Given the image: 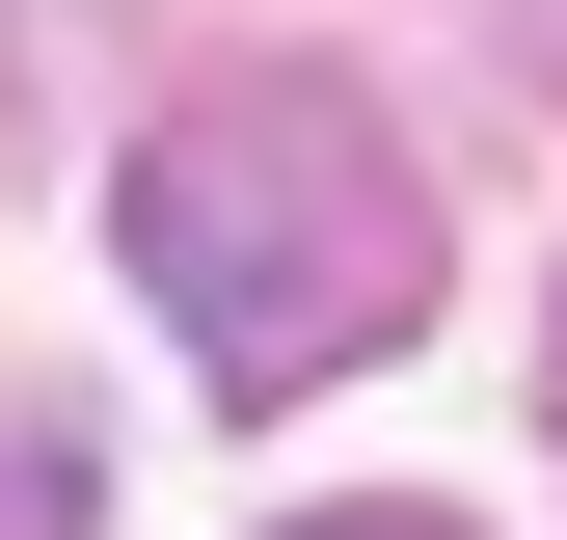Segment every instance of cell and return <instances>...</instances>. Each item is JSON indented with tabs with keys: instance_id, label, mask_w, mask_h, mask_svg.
I'll use <instances>...</instances> for the list:
<instances>
[{
	"instance_id": "1",
	"label": "cell",
	"mask_w": 567,
	"mask_h": 540,
	"mask_svg": "<svg viewBox=\"0 0 567 540\" xmlns=\"http://www.w3.org/2000/svg\"><path fill=\"white\" fill-rule=\"evenodd\" d=\"M135 298L189 324L217 405H298V378H379L433 324V163L379 135V82L270 54V82H189L135 135Z\"/></svg>"
},
{
	"instance_id": "2",
	"label": "cell",
	"mask_w": 567,
	"mask_h": 540,
	"mask_svg": "<svg viewBox=\"0 0 567 540\" xmlns=\"http://www.w3.org/2000/svg\"><path fill=\"white\" fill-rule=\"evenodd\" d=\"M298 540H460V513H298Z\"/></svg>"
}]
</instances>
